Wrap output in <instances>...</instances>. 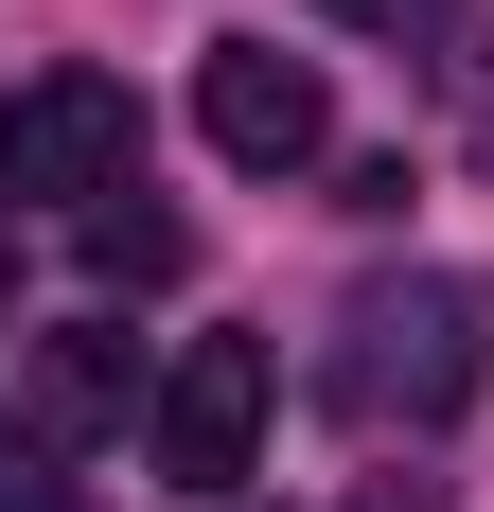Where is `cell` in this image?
I'll return each mask as SVG.
<instances>
[{"instance_id": "cell-3", "label": "cell", "mask_w": 494, "mask_h": 512, "mask_svg": "<svg viewBox=\"0 0 494 512\" xmlns=\"http://www.w3.org/2000/svg\"><path fill=\"white\" fill-rule=\"evenodd\" d=\"M265 424H283V371H265V336H177V354H159L142 442H159V477H177V495H212V512H230L247 477H265Z\"/></svg>"}, {"instance_id": "cell-10", "label": "cell", "mask_w": 494, "mask_h": 512, "mask_svg": "<svg viewBox=\"0 0 494 512\" xmlns=\"http://www.w3.org/2000/svg\"><path fill=\"white\" fill-rule=\"evenodd\" d=\"M0 318H18V248H0Z\"/></svg>"}, {"instance_id": "cell-2", "label": "cell", "mask_w": 494, "mask_h": 512, "mask_svg": "<svg viewBox=\"0 0 494 512\" xmlns=\"http://www.w3.org/2000/svg\"><path fill=\"white\" fill-rule=\"evenodd\" d=\"M0 195L18 212L142 195V89H124V71H36V89H0Z\"/></svg>"}, {"instance_id": "cell-4", "label": "cell", "mask_w": 494, "mask_h": 512, "mask_svg": "<svg viewBox=\"0 0 494 512\" xmlns=\"http://www.w3.org/2000/svg\"><path fill=\"white\" fill-rule=\"evenodd\" d=\"M195 142L230 159V177H300V159L336 142V89H318V53L212 36V53H195Z\"/></svg>"}, {"instance_id": "cell-1", "label": "cell", "mask_w": 494, "mask_h": 512, "mask_svg": "<svg viewBox=\"0 0 494 512\" xmlns=\"http://www.w3.org/2000/svg\"><path fill=\"white\" fill-rule=\"evenodd\" d=\"M494 389V283L477 265H406V283H353V318H336V407L353 424H459Z\"/></svg>"}, {"instance_id": "cell-5", "label": "cell", "mask_w": 494, "mask_h": 512, "mask_svg": "<svg viewBox=\"0 0 494 512\" xmlns=\"http://www.w3.org/2000/svg\"><path fill=\"white\" fill-rule=\"evenodd\" d=\"M159 407V371H142V336H124V318H53L36 354H18V424H36L53 460H71V442H106V424H142Z\"/></svg>"}, {"instance_id": "cell-9", "label": "cell", "mask_w": 494, "mask_h": 512, "mask_svg": "<svg viewBox=\"0 0 494 512\" xmlns=\"http://www.w3.org/2000/svg\"><path fill=\"white\" fill-rule=\"evenodd\" d=\"M353 512H442V477H371V495H353Z\"/></svg>"}, {"instance_id": "cell-7", "label": "cell", "mask_w": 494, "mask_h": 512, "mask_svg": "<svg viewBox=\"0 0 494 512\" xmlns=\"http://www.w3.org/2000/svg\"><path fill=\"white\" fill-rule=\"evenodd\" d=\"M0 512H71V477H53L36 424H0Z\"/></svg>"}, {"instance_id": "cell-6", "label": "cell", "mask_w": 494, "mask_h": 512, "mask_svg": "<svg viewBox=\"0 0 494 512\" xmlns=\"http://www.w3.org/2000/svg\"><path fill=\"white\" fill-rule=\"evenodd\" d=\"M71 230H89V265H106V283H177V265H195V230H177V212H124V195H106V212H71Z\"/></svg>"}, {"instance_id": "cell-8", "label": "cell", "mask_w": 494, "mask_h": 512, "mask_svg": "<svg viewBox=\"0 0 494 512\" xmlns=\"http://www.w3.org/2000/svg\"><path fill=\"white\" fill-rule=\"evenodd\" d=\"M318 18H353V36H459V0H318Z\"/></svg>"}]
</instances>
